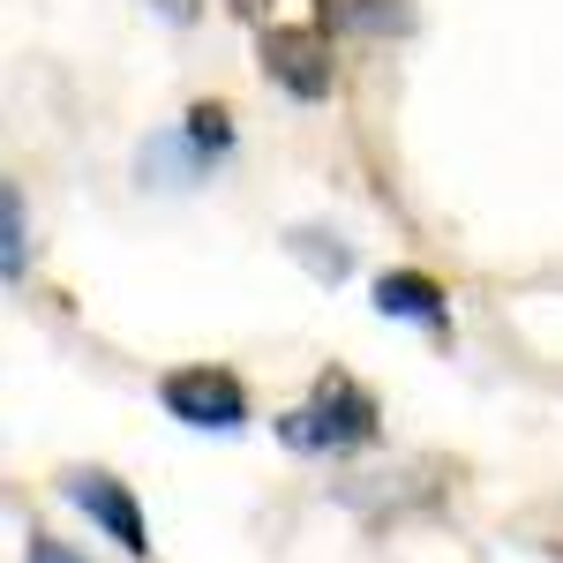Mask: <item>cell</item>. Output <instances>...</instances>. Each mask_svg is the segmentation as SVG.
Instances as JSON below:
<instances>
[{"mask_svg": "<svg viewBox=\"0 0 563 563\" xmlns=\"http://www.w3.org/2000/svg\"><path fill=\"white\" fill-rule=\"evenodd\" d=\"M376 435H384V406L346 368H323L316 390H308V406L278 413V443L308 451V459H346V451H368Z\"/></svg>", "mask_w": 563, "mask_h": 563, "instance_id": "1", "label": "cell"}, {"mask_svg": "<svg viewBox=\"0 0 563 563\" xmlns=\"http://www.w3.org/2000/svg\"><path fill=\"white\" fill-rule=\"evenodd\" d=\"M376 316L390 323H421V331H451V294L429 271H384L376 278Z\"/></svg>", "mask_w": 563, "mask_h": 563, "instance_id": "5", "label": "cell"}, {"mask_svg": "<svg viewBox=\"0 0 563 563\" xmlns=\"http://www.w3.org/2000/svg\"><path fill=\"white\" fill-rule=\"evenodd\" d=\"M256 68H263V84H278L286 98L323 106V98L339 90V45H331L323 23H263Z\"/></svg>", "mask_w": 563, "mask_h": 563, "instance_id": "2", "label": "cell"}, {"mask_svg": "<svg viewBox=\"0 0 563 563\" xmlns=\"http://www.w3.org/2000/svg\"><path fill=\"white\" fill-rule=\"evenodd\" d=\"M23 563H84V556H76L68 541H53V533H31V541H23Z\"/></svg>", "mask_w": 563, "mask_h": 563, "instance_id": "10", "label": "cell"}, {"mask_svg": "<svg viewBox=\"0 0 563 563\" xmlns=\"http://www.w3.org/2000/svg\"><path fill=\"white\" fill-rule=\"evenodd\" d=\"M286 249H294L323 286H339V278L353 271V249H339V233H308V225H294V233H286Z\"/></svg>", "mask_w": 563, "mask_h": 563, "instance_id": "8", "label": "cell"}, {"mask_svg": "<svg viewBox=\"0 0 563 563\" xmlns=\"http://www.w3.org/2000/svg\"><path fill=\"white\" fill-rule=\"evenodd\" d=\"M180 135H188V143L218 166V158L233 151V106H225V98H196V106L180 113Z\"/></svg>", "mask_w": 563, "mask_h": 563, "instance_id": "7", "label": "cell"}, {"mask_svg": "<svg viewBox=\"0 0 563 563\" xmlns=\"http://www.w3.org/2000/svg\"><path fill=\"white\" fill-rule=\"evenodd\" d=\"M23 241H31V233H23V188L8 180V188H0V278H8V286H23Z\"/></svg>", "mask_w": 563, "mask_h": 563, "instance_id": "9", "label": "cell"}, {"mask_svg": "<svg viewBox=\"0 0 563 563\" xmlns=\"http://www.w3.org/2000/svg\"><path fill=\"white\" fill-rule=\"evenodd\" d=\"M225 8H233V15H249V23H263V8H271V0H225Z\"/></svg>", "mask_w": 563, "mask_h": 563, "instance_id": "12", "label": "cell"}, {"mask_svg": "<svg viewBox=\"0 0 563 563\" xmlns=\"http://www.w3.org/2000/svg\"><path fill=\"white\" fill-rule=\"evenodd\" d=\"M158 406L174 413L180 429L203 435H241L249 429V384L218 361H188V368H166L158 376Z\"/></svg>", "mask_w": 563, "mask_h": 563, "instance_id": "3", "label": "cell"}, {"mask_svg": "<svg viewBox=\"0 0 563 563\" xmlns=\"http://www.w3.org/2000/svg\"><path fill=\"white\" fill-rule=\"evenodd\" d=\"M316 23H323V31H331V23H339V31H406L413 8H406V0H323Z\"/></svg>", "mask_w": 563, "mask_h": 563, "instance_id": "6", "label": "cell"}, {"mask_svg": "<svg viewBox=\"0 0 563 563\" xmlns=\"http://www.w3.org/2000/svg\"><path fill=\"white\" fill-rule=\"evenodd\" d=\"M60 496H68L121 556H151V526H143V504H135L129 481H113L106 466H68V474H60Z\"/></svg>", "mask_w": 563, "mask_h": 563, "instance_id": "4", "label": "cell"}, {"mask_svg": "<svg viewBox=\"0 0 563 563\" xmlns=\"http://www.w3.org/2000/svg\"><path fill=\"white\" fill-rule=\"evenodd\" d=\"M556 563H563V549H556Z\"/></svg>", "mask_w": 563, "mask_h": 563, "instance_id": "13", "label": "cell"}, {"mask_svg": "<svg viewBox=\"0 0 563 563\" xmlns=\"http://www.w3.org/2000/svg\"><path fill=\"white\" fill-rule=\"evenodd\" d=\"M151 8H158L166 23H196V15H203V0H151Z\"/></svg>", "mask_w": 563, "mask_h": 563, "instance_id": "11", "label": "cell"}]
</instances>
